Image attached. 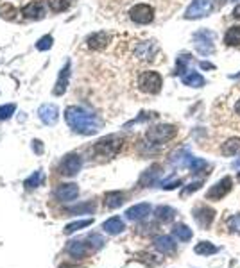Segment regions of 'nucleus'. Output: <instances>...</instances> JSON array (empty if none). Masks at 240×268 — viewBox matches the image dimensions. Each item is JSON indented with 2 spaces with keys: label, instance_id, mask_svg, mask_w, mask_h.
Returning <instances> with one entry per match:
<instances>
[{
  "label": "nucleus",
  "instance_id": "f257e3e1",
  "mask_svg": "<svg viewBox=\"0 0 240 268\" xmlns=\"http://www.w3.org/2000/svg\"><path fill=\"white\" fill-rule=\"evenodd\" d=\"M65 120L67 124L70 125V129L77 134H84V136H90V134H95L100 129V118L97 114H94L88 109L81 108V106H68L65 109Z\"/></svg>",
  "mask_w": 240,
  "mask_h": 268
},
{
  "label": "nucleus",
  "instance_id": "f03ea898",
  "mask_svg": "<svg viewBox=\"0 0 240 268\" xmlns=\"http://www.w3.org/2000/svg\"><path fill=\"white\" fill-rule=\"evenodd\" d=\"M136 86L140 89L142 93L145 95H156L160 93L163 86V81H162V75L158 72H152V70H147V72H142L136 79Z\"/></svg>",
  "mask_w": 240,
  "mask_h": 268
},
{
  "label": "nucleus",
  "instance_id": "7ed1b4c3",
  "mask_svg": "<svg viewBox=\"0 0 240 268\" xmlns=\"http://www.w3.org/2000/svg\"><path fill=\"white\" fill-rule=\"evenodd\" d=\"M120 149H122V138H119V136L113 134V136H106V138L99 139V141L95 143L94 149H92V152H94L97 157L110 159V157L119 154Z\"/></svg>",
  "mask_w": 240,
  "mask_h": 268
},
{
  "label": "nucleus",
  "instance_id": "20e7f679",
  "mask_svg": "<svg viewBox=\"0 0 240 268\" xmlns=\"http://www.w3.org/2000/svg\"><path fill=\"white\" fill-rule=\"evenodd\" d=\"M178 129L174 125H167V124H162V125H156V127H151L147 131L145 138L149 141V145H162L168 139H172L176 136Z\"/></svg>",
  "mask_w": 240,
  "mask_h": 268
},
{
  "label": "nucleus",
  "instance_id": "39448f33",
  "mask_svg": "<svg viewBox=\"0 0 240 268\" xmlns=\"http://www.w3.org/2000/svg\"><path fill=\"white\" fill-rule=\"evenodd\" d=\"M192 217L193 220H195V223L199 225V229L208 231L210 225H212L215 220V209H212V207L206 206V204H199V206L193 207Z\"/></svg>",
  "mask_w": 240,
  "mask_h": 268
},
{
  "label": "nucleus",
  "instance_id": "423d86ee",
  "mask_svg": "<svg viewBox=\"0 0 240 268\" xmlns=\"http://www.w3.org/2000/svg\"><path fill=\"white\" fill-rule=\"evenodd\" d=\"M129 18L138 25H147L154 20V9L149 4H136L129 9Z\"/></svg>",
  "mask_w": 240,
  "mask_h": 268
},
{
  "label": "nucleus",
  "instance_id": "0eeeda50",
  "mask_svg": "<svg viewBox=\"0 0 240 268\" xmlns=\"http://www.w3.org/2000/svg\"><path fill=\"white\" fill-rule=\"evenodd\" d=\"M81 166H83V157L79 154H68L65 156L59 163V174L65 177H73L77 176L79 170H81Z\"/></svg>",
  "mask_w": 240,
  "mask_h": 268
},
{
  "label": "nucleus",
  "instance_id": "6e6552de",
  "mask_svg": "<svg viewBox=\"0 0 240 268\" xmlns=\"http://www.w3.org/2000/svg\"><path fill=\"white\" fill-rule=\"evenodd\" d=\"M233 188V180L231 177H224V179H220L219 182H215L208 191H206V199L208 201H220V199H224L228 193L231 191Z\"/></svg>",
  "mask_w": 240,
  "mask_h": 268
},
{
  "label": "nucleus",
  "instance_id": "1a4fd4ad",
  "mask_svg": "<svg viewBox=\"0 0 240 268\" xmlns=\"http://www.w3.org/2000/svg\"><path fill=\"white\" fill-rule=\"evenodd\" d=\"M67 252L73 259H84L90 252H94V248L88 243V240L84 238V240H72L67 245Z\"/></svg>",
  "mask_w": 240,
  "mask_h": 268
},
{
  "label": "nucleus",
  "instance_id": "9d476101",
  "mask_svg": "<svg viewBox=\"0 0 240 268\" xmlns=\"http://www.w3.org/2000/svg\"><path fill=\"white\" fill-rule=\"evenodd\" d=\"M38 116L45 125H54L59 118V109L54 104H43L42 108L38 109Z\"/></svg>",
  "mask_w": 240,
  "mask_h": 268
},
{
  "label": "nucleus",
  "instance_id": "9b49d317",
  "mask_svg": "<svg viewBox=\"0 0 240 268\" xmlns=\"http://www.w3.org/2000/svg\"><path fill=\"white\" fill-rule=\"evenodd\" d=\"M22 15L29 18V20H40V18L45 16V5L40 0H32V2L22 7Z\"/></svg>",
  "mask_w": 240,
  "mask_h": 268
},
{
  "label": "nucleus",
  "instance_id": "f8f14e48",
  "mask_svg": "<svg viewBox=\"0 0 240 268\" xmlns=\"http://www.w3.org/2000/svg\"><path fill=\"white\" fill-rule=\"evenodd\" d=\"M151 211H152L151 204L142 202V204H136V206L129 207V209L125 211V218H129V220H133V222H140V220H144V218L149 217Z\"/></svg>",
  "mask_w": 240,
  "mask_h": 268
},
{
  "label": "nucleus",
  "instance_id": "ddd939ff",
  "mask_svg": "<svg viewBox=\"0 0 240 268\" xmlns=\"http://www.w3.org/2000/svg\"><path fill=\"white\" fill-rule=\"evenodd\" d=\"M158 52V46L154 42H142L135 46V57L140 61H151L152 56Z\"/></svg>",
  "mask_w": 240,
  "mask_h": 268
},
{
  "label": "nucleus",
  "instance_id": "4468645a",
  "mask_svg": "<svg viewBox=\"0 0 240 268\" xmlns=\"http://www.w3.org/2000/svg\"><path fill=\"white\" fill-rule=\"evenodd\" d=\"M154 248L162 254H174L176 252V248H178V243L174 242L172 236L162 234V236H158L156 240H154Z\"/></svg>",
  "mask_w": 240,
  "mask_h": 268
},
{
  "label": "nucleus",
  "instance_id": "2eb2a0df",
  "mask_svg": "<svg viewBox=\"0 0 240 268\" xmlns=\"http://www.w3.org/2000/svg\"><path fill=\"white\" fill-rule=\"evenodd\" d=\"M77 195H79V186L73 184V182L61 184V186H58V190H56V199L61 202H70Z\"/></svg>",
  "mask_w": 240,
  "mask_h": 268
},
{
  "label": "nucleus",
  "instance_id": "dca6fc26",
  "mask_svg": "<svg viewBox=\"0 0 240 268\" xmlns=\"http://www.w3.org/2000/svg\"><path fill=\"white\" fill-rule=\"evenodd\" d=\"M212 9V0H195L187 11V18H195V16H204Z\"/></svg>",
  "mask_w": 240,
  "mask_h": 268
},
{
  "label": "nucleus",
  "instance_id": "f3484780",
  "mask_svg": "<svg viewBox=\"0 0 240 268\" xmlns=\"http://www.w3.org/2000/svg\"><path fill=\"white\" fill-rule=\"evenodd\" d=\"M160 176H162V166L160 165H154L151 166V168H147L144 174H142L140 177V184L142 186H152V184H156L158 179H160Z\"/></svg>",
  "mask_w": 240,
  "mask_h": 268
},
{
  "label": "nucleus",
  "instance_id": "a211bd4d",
  "mask_svg": "<svg viewBox=\"0 0 240 268\" xmlns=\"http://www.w3.org/2000/svg\"><path fill=\"white\" fill-rule=\"evenodd\" d=\"M108 43H110V36L106 32H95V34L88 36V40H86V45L92 50H102V48L108 46Z\"/></svg>",
  "mask_w": 240,
  "mask_h": 268
},
{
  "label": "nucleus",
  "instance_id": "6ab92c4d",
  "mask_svg": "<svg viewBox=\"0 0 240 268\" xmlns=\"http://www.w3.org/2000/svg\"><path fill=\"white\" fill-rule=\"evenodd\" d=\"M124 229H125V222L120 217H111L110 220H106V222L102 223V231L108 232V234H111V236L120 234Z\"/></svg>",
  "mask_w": 240,
  "mask_h": 268
},
{
  "label": "nucleus",
  "instance_id": "aec40b11",
  "mask_svg": "<svg viewBox=\"0 0 240 268\" xmlns=\"http://www.w3.org/2000/svg\"><path fill=\"white\" fill-rule=\"evenodd\" d=\"M68 77H70V61H67L65 68H61L59 72V77H58V83H56V88H54V95H63L67 91V86H68Z\"/></svg>",
  "mask_w": 240,
  "mask_h": 268
},
{
  "label": "nucleus",
  "instance_id": "412c9836",
  "mask_svg": "<svg viewBox=\"0 0 240 268\" xmlns=\"http://www.w3.org/2000/svg\"><path fill=\"white\" fill-rule=\"evenodd\" d=\"M124 202H125V195L122 191H108L104 195V204L106 207H110V209H117V207H120Z\"/></svg>",
  "mask_w": 240,
  "mask_h": 268
},
{
  "label": "nucleus",
  "instance_id": "4be33fe9",
  "mask_svg": "<svg viewBox=\"0 0 240 268\" xmlns=\"http://www.w3.org/2000/svg\"><path fill=\"white\" fill-rule=\"evenodd\" d=\"M176 209L170 206H158L156 209H154V217H156V220H160V222L163 223H168L172 222L174 218H176Z\"/></svg>",
  "mask_w": 240,
  "mask_h": 268
},
{
  "label": "nucleus",
  "instance_id": "5701e85b",
  "mask_svg": "<svg viewBox=\"0 0 240 268\" xmlns=\"http://www.w3.org/2000/svg\"><path fill=\"white\" fill-rule=\"evenodd\" d=\"M172 234L178 238L181 243L190 242V240H192V236H193L192 229H190L188 225H185V223H176V225L172 227Z\"/></svg>",
  "mask_w": 240,
  "mask_h": 268
},
{
  "label": "nucleus",
  "instance_id": "b1692460",
  "mask_svg": "<svg viewBox=\"0 0 240 268\" xmlns=\"http://www.w3.org/2000/svg\"><path fill=\"white\" fill-rule=\"evenodd\" d=\"M94 211H95V202L92 201L81 202L77 206H72L67 209V213H70V215H92Z\"/></svg>",
  "mask_w": 240,
  "mask_h": 268
},
{
  "label": "nucleus",
  "instance_id": "393cba45",
  "mask_svg": "<svg viewBox=\"0 0 240 268\" xmlns=\"http://www.w3.org/2000/svg\"><path fill=\"white\" fill-rule=\"evenodd\" d=\"M193 252L197 254V256H204V258H208V256H214V254L219 252V247H215L212 242H199L193 248Z\"/></svg>",
  "mask_w": 240,
  "mask_h": 268
},
{
  "label": "nucleus",
  "instance_id": "a878e982",
  "mask_svg": "<svg viewBox=\"0 0 240 268\" xmlns=\"http://www.w3.org/2000/svg\"><path fill=\"white\" fill-rule=\"evenodd\" d=\"M224 43L228 46H239L240 45V25H233L226 31Z\"/></svg>",
  "mask_w": 240,
  "mask_h": 268
},
{
  "label": "nucleus",
  "instance_id": "bb28decb",
  "mask_svg": "<svg viewBox=\"0 0 240 268\" xmlns=\"http://www.w3.org/2000/svg\"><path fill=\"white\" fill-rule=\"evenodd\" d=\"M222 154L226 156H240V138H231L222 145Z\"/></svg>",
  "mask_w": 240,
  "mask_h": 268
},
{
  "label": "nucleus",
  "instance_id": "cd10ccee",
  "mask_svg": "<svg viewBox=\"0 0 240 268\" xmlns=\"http://www.w3.org/2000/svg\"><path fill=\"white\" fill-rule=\"evenodd\" d=\"M226 98L231 104V114H235L237 118L240 120V89H233Z\"/></svg>",
  "mask_w": 240,
  "mask_h": 268
},
{
  "label": "nucleus",
  "instance_id": "c85d7f7f",
  "mask_svg": "<svg viewBox=\"0 0 240 268\" xmlns=\"http://www.w3.org/2000/svg\"><path fill=\"white\" fill-rule=\"evenodd\" d=\"M92 223H94L92 218H88V220H79V222H72V223H68V225L63 229V232H65V234H73V232L81 231V229L92 225Z\"/></svg>",
  "mask_w": 240,
  "mask_h": 268
},
{
  "label": "nucleus",
  "instance_id": "c756f323",
  "mask_svg": "<svg viewBox=\"0 0 240 268\" xmlns=\"http://www.w3.org/2000/svg\"><path fill=\"white\" fill-rule=\"evenodd\" d=\"M42 182H43V174H42V170H36L31 177H27L25 182H24V186L31 190V188H38V186L42 184Z\"/></svg>",
  "mask_w": 240,
  "mask_h": 268
},
{
  "label": "nucleus",
  "instance_id": "7c9ffc66",
  "mask_svg": "<svg viewBox=\"0 0 240 268\" xmlns=\"http://www.w3.org/2000/svg\"><path fill=\"white\" fill-rule=\"evenodd\" d=\"M86 240H88V243L92 245V248H94V252L95 250H100V248L104 247V243H106V240L100 234H97V232H92V234H88L86 236Z\"/></svg>",
  "mask_w": 240,
  "mask_h": 268
},
{
  "label": "nucleus",
  "instance_id": "2f4dec72",
  "mask_svg": "<svg viewBox=\"0 0 240 268\" xmlns=\"http://www.w3.org/2000/svg\"><path fill=\"white\" fill-rule=\"evenodd\" d=\"M70 2H72V0H47L48 7H50V11H54V13H61V11L68 9Z\"/></svg>",
  "mask_w": 240,
  "mask_h": 268
},
{
  "label": "nucleus",
  "instance_id": "473e14b6",
  "mask_svg": "<svg viewBox=\"0 0 240 268\" xmlns=\"http://www.w3.org/2000/svg\"><path fill=\"white\" fill-rule=\"evenodd\" d=\"M16 111L15 104H5V106H0V120H7L11 118Z\"/></svg>",
  "mask_w": 240,
  "mask_h": 268
},
{
  "label": "nucleus",
  "instance_id": "72a5a7b5",
  "mask_svg": "<svg viewBox=\"0 0 240 268\" xmlns=\"http://www.w3.org/2000/svg\"><path fill=\"white\" fill-rule=\"evenodd\" d=\"M183 184V180L179 179V177L172 176V177H168L167 180H162V188L163 190H174V188H178V186Z\"/></svg>",
  "mask_w": 240,
  "mask_h": 268
},
{
  "label": "nucleus",
  "instance_id": "f704fd0d",
  "mask_svg": "<svg viewBox=\"0 0 240 268\" xmlns=\"http://www.w3.org/2000/svg\"><path fill=\"white\" fill-rule=\"evenodd\" d=\"M226 225H228V229H230L231 232H237V234H240V215H233V217L228 218Z\"/></svg>",
  "mask_w": 240,
  "mask_h": 268
},
{
  "label": "nucleus",
  "instance_id": "c9c22d12",
  "mask_svg": "<svg viewBox=\"0 0 240 268\" xmlns=\"http://www.w3.org/2000/svg\"><path fill=\"white\" fill-rule=\"evenodd\" d=\"M52 36H43V38H40V40H38V43H36V48L38 50H48V48H50V46H52Z\"/></svg>",
  "mask_w": 240,
  "mask_h": 268
},
{
  "label": "nucleus",
  "instance_id": "e433bc0d",
  "mask_svg": "<svg viewBox=\"0 0 240 268\" xmlns=\"http://www.w3.org/2000/svg\"><path fill=\"white\" fill-rule=\"evenodd\" d=\"M203 186V180H195V182H192V184H188L187 188H183L181 191V197H188L190 193H193V191H197L199 188Z\"/></svg>",
  "mask_w": 240,
  "mask_h": 268
},
{
  "label": "nucleus",
  "instance_id": "4c0bfd02",
  "mask_svg": "<svg viewBox=\"0 0 240 268\" xmlns=\"http://www.w3.org/2000/svg\"><path fill=\"white\" fill-rule=\"evenodd\" d=\"M183 81H185V84H192V86H195V84H197V86H201V84L204 83L203 77H201V75H197V73H190L188 77H183Z\"/></svg>",
  "mask_w": 240,
  "mask_h": 268
},
{
  "label": "nucleus",
  "instance_id": "58836bf2",
  "mask_svg": "<svg viewBox=\"0 0 240 268\" xmlns=\"http://www.w3.org/2000/svg\"><path fill=\"white\" fill-rule=\"evenodd\" d=\"M32 150H34L36 154H43V143L40 139H34V141H32Z\"/></svg>",
  "mask_w": 240,
  "mask_h": 268
},
{
  "label": "nucleus",
  "instance_id": "ea45409f",
  "mask_svg": "<svg viewBox=\"0 0 240 268\" xmlns=\"http://www.w3.org/2000/svg\"><path fill=\"white\" fill-rule=\"evenodd\" d=\"M233 18H237V20H240V4L235 7V11H233Z\"/></svg>",
  "mask_w": 240,
  "mask_h": 268
},
{
  "label": "nucleus",
  "instance_id": "a19ab883",
  "mask_svg": "<svg viewBox=\"0 0 240 268\" xmlns=\"http://www.w3.org/2000/svg\"><path fill=\"white\" fill-rule=\"evenodd\" d=\"M237 179H239V182H240V172H239V176H237Z\"/></svg>",
  "mask_w": 240,
  "mask_h": 268
}]
</instances>
